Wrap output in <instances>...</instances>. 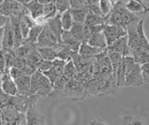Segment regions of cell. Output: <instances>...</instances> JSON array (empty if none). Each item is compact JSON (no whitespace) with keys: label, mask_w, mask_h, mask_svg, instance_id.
I'll return each mask as SVG.
<instances>
[{"label":"cell","mask_w":149,"mask_h":125,"mask_svg":"<svg viewBox=\"0 0 149 125\" xmlns=\"http://www.w3.org/2000/svg\"><path fill=\"white\" fill-rule=\"evenodd\" d=\"M26 13L29 12L25 6L15 0H4L0 5V14H3L9 18L12 16H22Z\"/></svg>","instance_id":"1"},{"label":"cell","mask_w":149,"mask_h":125,"mask_svg":"<svg viewBox=\"0 0 149 125\" xmlns=\"http://www.w3.org/2000/svg\"><path fill=\"white\" fill-rule=\"evenodd\" d=\"M38 95L33 94L32 99L29 104V106L25 112L26 115V122L28 125H43L46 124L45 117L41 113H39V111L36 109V103L38 98Z\"/></svg>","instance_id":"2"},{"label":"cell","mask_w":149,"mask_h":125,"mask_svg":"<svg viewBox=\"0 0 149 125\" xmlns=\"http://www.w3.org/2000/svg\"><path fill=\"white\" fill-rule=\"evenodd\" d=\"M102 32L104 34L107 46L114 43L116 40L122 38V36H127V29L120 25L116 24H105L104 26V29H102Z\"/></svg>","instance_id":"3"},{"label":"cell","mask_w":149,"mask_h":125,"mask_svg":"<svg viewBox=\"0 0 149 125\" xmlns=\"http://www.w3.org/2000/svg\"><path fill=\"white\" fill-rule=\"evenodd\" d=\"M60 42L58 41L56 36L53 34V32L49 29V27L45 24L43 30L40 33L38 39L36 42V47H53L58 48L60 46Z\"/></svg>","instance_id":"4"},{"label":"cell","mask_w":149,"mask_h":125,"mask_svg":"<svg viewBox=\"0 0 149 125\" xmlns=\"http://www.w3.org/2000/svg\"><path fill=\"white\" fill-rule=\"evenodd\" d=\"M144 84L142 67L141 64L138 63H135L132 70L129 72V74L126 76L125 78V87H142Z\"/></svg>","instance_id":"5"},{"label":"cell","mask_w":149,"mask_h":125,"mask_svg":"<svg viewBox=\"0 0 149 125\" xmlns=\"http://www.w3.org/2000/svg\"><path fill=\"white\" fill-rule=\"evenodd\" d=\"M67 62L64 61L63 59L60 58H56L55 60H53V66L50 69L47 71L42 72L46 77H48L49 80L53 83L58 80L60 77L63 76V69H64V66Z\"/></svg>","instance_id":"6"},{"label":"cell","mask_w":149,"mask_h":125,"mask_svg":"<svg viewBox=\"0 0 149 125\" xmlns=\"http://www.w3.org/2000/svg\"><path fill=\"white\" fill-rule=\"evenodd\" d=\"M107 52H115L120 53L122 56H128V55H132L130 53V49L129 47L128 43V36H122V38L116 40L114 43L106 47Z\"/></svg>","instance_id":"7"},{"label":"cell","mask_w":149,"mask_h":125,"mask_svg":"<svg viewBox=\"0 0 149 125\" xmlns=\"http://www.w3.org/2000/svg\"><path fill=\"white\" fill-rule=\"evenodd\" d=\"M0 87L1 89L9 95L18 94V88L15 80L10 76L8 72H4L0 77Z\"/></svg>","instance_id":"8"},{"label":"cell","mask_w":149,"mask_h":125,"mask_svg":"<svg viewBox=\"0 0 149 125\" xmlns=\"http://www.w3.org/2000/svg\"><path fill=\"white\" fill-rule=\"evenodd\" d=\"M12 49H14V34L10 18H9L6 25L4 26L2 38V50L4 52H7V50H10Z\"/></svg>","instance_id":"9"},{"label":"cell","mask_w":149,"mask_h":125,"mask_svg":"<svg viewBox=\"0 0 149 125\" xmlns=\"http://www.w3.org/2000/svg\"><path fill=\"white\" fill-rule=\"evenodd\" d=\"M53 92V84L48 77H46L43 73L41 72L39 80H38V86H37L36 95L38 96H49Z\"/></svg>","instance_id":"10"},{"label":"cell","mask_w":149,"mask_h":125,"mask_svg":"<svg viewBox=\"0 0 149 125\" xmlns=\"http://www.w3.org/2000/svg\"><path fill=\"white\" fill-rule=\"evenodd\" d=\"M47 25L49 27V29L53 32V34L56 36L58 41L62 43V35L63 33V27L61 21V13L58 12L54 17L50 18L47 21Z\"/></svg>","instance_id":"11"},{"label":"cell","mask_w":149,"mask_h":125,"mask_svg":"<svg viewBox=\"0 0 149 125\" xmlns=\"http://www.w3.org/2000/svg\"><path fill=\"white\" fill-rule=\"evenodd\" d=\"M15 82L18 88V94L31 95V76L23 75L15 78Z\"/></svg>","instance_id":"12"},{"label":"cell","mask_w":149,"mask_h":125,"mask_svg":"<svg viewBox=\"0 0 149 125\" xmlns=\"http://www.w3.org/2000/svg\"><path fill=\"white\" fill-rule=\"evenodd\" d=\"M25 8H27L28 12L31 15V17L35 21L38 19L39 17L43 16L44 5L41 4L38 0H30L27 4H25Z\"/></svg>","instance_id":"13"},{"label":"cell","mask_w":149,"mask_h":125,"mask_svg":"<svg viewBox=\"0 0 149 125\" xmlns=\"http://www.w3.org/2000/svg\"><path fill=\"white\" fill-rule=\"evenodd\" d=\"M138 24L130 25L127 28V36H128V43L130 49V53L133 50L138 48L140 46V38L137 30Z\"/></svg>","instance_id":"14"},{"label":"cell","mask_w":149,"mask_h":125,"mask_svg":"<svg viewBox=\"0 0 149 125\" xmlns=\"http://www.w3.org/2000/svg\"><path fill=\"white\" fill-rule=\"evenodd\" d=\"M62 43L68 46L74 52H78L79 47H80L82 42H80L77 38H74L70 30H63V33L62 35Z\"/></svg>","instance_id":"15"},{"label":"cell","mask_w":149,"mask_h":125,"mask_svg":"<svg viewBox=\"0 0 149 125\" xmlns=\"http://www.w3.org/2000/svg\"><path fill=\"white\" fill-rule=\"evenodd\" d=\"M106 49V48H105ZM105 49L97 48L94 46H91L87 42H82L78 50V53L85 57H95L98 54H100L102 52H104Z\"/></svg>","instance_id":"16"},{"label":"cell","mask_w":149,"mask_h":125,"mask_svg":"<svg viewBox=\"0 0 149 125\" xmlns=\"http://www.w3.org/2000/svg\"><path fill=\"white\" fill-rule=\"evenodd\" d=\"M126 8L134 13H149V4H143L137 0H130L126 4Z\"/></svg>","instance_id":"17"},{"label":"cell","mask_w":149,"mask_h":125,"mask_svg":"<svg viewBox=\"0 0 149 125\" xmlns=\"http://www.w3.org/2000/svg\"><path fill=\"white\" fill-rule=\"evenodd\" d=\"M87 43H88L91 46H94V47H97V48L105 49L107 47L106 39H105L104 34L102 31L97 32V33H95L94 35H92L87 41Z\"/></svg>","instance_id":"18"},{"label":"cell","mask_w":149,"mask_h":125,"mask_svg":"<svg viewBox=\"0 0 149 125\" xmlns=\"http://www.w3.org/2000/svg\"><path fill=\"white\" fill-rule=\"evenodd\" d=\"M43 27L44 25H41V24H36L34 26L32 27L29 31V34H28V36L27 38L23 41V43L24 42H28V43H32V44H35L36 45V42H37V39H38V36L40 35V33L43 30ZM22 43V44H23Z\"/></svg>","instance_id":"19"},{"label":"cell","mask_w":149,"mask_h":125,"mask_svg":"<svg viewBox=\"0 0 149 125\" xmlns=\"http://www.w3.org/2000/svg\"><path fill=\"white\" fill-rule=\"evenodd\" d=\"M108 56L111 61L112 64V70H113V77L116 78V73L121 64V62L123 60V56L118 52H108Z\"/></svg>","instance_id":"20"},{"label":"cell","mask_w":149,"mask_h":125,"mask_svg":"<svg viewBox=\"0 0 149 125\" xmlns=\"http://www.w3.org/2000/svg\"><path fill=\"white\" fill-rule=\"evenodd\" d=\"M42 59L53 61L57 58V48L53 47H36Z\"/></svg>","instance_id":"21"},{"label":"cell","mask_w":149,"mask_h":125,"mask_svg":"<svg viewBox=\"0 0 149 125\" xmlns=\"http://www.w3.org/2000/svg\"><path fill=\"white\" fill-rule=\"evenodd\" d=\"M84 24L88 25H99V24H105V17L98 15L94 12H91L88 10L86 20Z\"/></svg>","instance_id":"22"},{"label":"cell","mask_w":149,"mask_h":125,"mask_svg":"<svg viewBox=\"0 0 149 125\" xmlns=\"http://www.w3.org/2000/svg\"><path fill=\"white\" fill-rule=\"evenodd\" d=\"M74 52V50H72L68 46L61 43L60 46L57 48V58L63 59L64 61L68 62L70 60H72Z\"/></svg>","instance_id":"23"},{"label":"cell","mask_w":149,"mask_h":125,"mask_svg":"<svg viewBox=\"0 0 149 125\" xmlns=\"http://www.w3.org/2000/svg\"><path fill=\"white\" fill-rule=\"evenodd\" d=\"M88 12V7L79 8H71V13L74 22H85L87 14Z\"/></svg>","instance_id":"24"},{"label":"cell","mask_w":149,"mask_h":125,"mask_svg":"<svg viewBox=\"0 0 149 125\" xmlns=\"http://www.w3.org/2000/svg\"><path fill=\"white\" fill-rule=\"evenodd\" d=\"M70 32H71L74 38H77L80 42L84 41V22H74Z\"/></svg>","instance_id":"25"},{"label":"cell","mask_w":149,"mask_h":125,"mask_svg":"<svg viewBox=\"0 0 149 125\" xmlns=\"http://www.w3.org/2000/svg\"><path fill=\"white\" fill-rule=\"evenodd\" d=\"M61 21L63 27V30H70L74 24V20L71 13V8L61 13Z\"/></svg>","instance_id":"26"},{"label":"cell","mask_w":149,"mask_h":125,"mask_svg":"<svg viewBox=\"0 0 149 125\" xmlns=\"http://www.w3.org/2000/svg\"><path fill=\"white\" fill-rule=\"evenodd\" d=\"M42 61V57L40 53L37 50V48H36L33 52L30 53V55L26 58V62L28 64H30L33 67H35L37 69V66L40 64V62Z\"/></svg>","instance_id":"27"},{"label":"cell","mask_w":149,"mask_h":125,"mask_svg":"<svg viewBox=\"0 0 149 125\" xmlns=\"http://www.w3.org/2000/svg\"><path fill=\"white\" fill-rule=\"evenodd\" d=\"M77 74V69L74 66L73 60L68 61L64 66L63 69V76H65L67 78H74Z\"/></svg>","instance_id":"28"},{"label":"cell","mask_w":149,"mask_h":125,"mask_svg":"<svg viewBox=\"0 0 149 125\" xmlns=\"http://www.w3.org/2000/svg\"><path fill=\"white\" fill-rule=\"evenodd\" d=\"M58 13L57 8H56L55 3H48L44 5V10H43V17L46 20V22L48 21L50 18L54 17Z\"/></svg>","instance_id":"29"},{"label":"cell","mask_w":149,"mask_h":125,"mask_svg":"<svg viewBox=\"0 0 149 125\" xmlns=\"http://www.w3.org/2000/svg\"><path fill=\"white\" fill-rule=\"evenodd\" d=\"M121 119H122L123 123L125 124H133V125L146 124V120L140 119L139 117H136V116H123Z\"/></svg>","instance_id":"30"},{"label":"cell","mask_w":149,"mask_h":125,"mask_svg":"<svg viewBox=\"0 0 149 125\" xmlns=\"http://www.w3.org/2000/svg\"><path fill=\"white\" fill-rule=\"evenodd\" d=\"M12 95L6 94L0 87V108H6L8 105L11 104Z\"/></svg>","instance_id":"31"},{"label":"cell","mask_w":149,"mask_h":125,"mask_svg":"<svg viewBox=\"0 0 149 125\" xmlns=\"http://www.w3.org/2000/svg\"><path fill=\"white\" fill-rule=\"evenodd\" d=\"M55 5L58 12L60 13H63V11L71 8H70V0H56Z\"/></svg>","instance_id":"32"},{"label":"cell","mask_w":149,"mask_h":125,"mask_svg":"<svg viewBox=\"0 0 149 125\" xmlns=\"http://www.w3.org/2000/svg\"><path fill=\"white\" fill-rule=\"evenodd\" d=\"M53 66V61H49V60H44L42 59V61L37 66V70H39L41 72H44L50 69Z\"/></svg>","instance_id":"33"},{"label":"cell","mask_w":149,"mask_h":125,"mask_svg":"<svg viewBox=\"0 0 149 125\" xmlns=\"http://www.w3.org/2000/svg\"><path fill=\"white\" fill-rule=\"evenodd\" d=\"M141 67H142V73H143L144 83L149 85V63L141 64Z\"/></svg>","instance_id":"34"},{"label":"cell","mask_w":149,"mask_h":125,"mask_svg":"<svg viewBox=\"0 0 149 125\" xmlns=\"http://www.w3.org/2000/svg\"><path fill=\"white\" fill-rule=\"evenodd\" d=\"M8 72L10 74V76L14 78V80L19 78V77H22L23 75H25L24 72H23V70H22V68H19V67H10Z\"/></svg>","instance_id":"35"},{"label":"cell","mask_w":149,"mask_h":125,"mask_svg":"<svg viewBox=\"0 0 149 125\" xmlns=\"http://www.w3.org/2000/svg\"><path fill=\"white\" fill-rule=\"evenodd\" d=\"M87 6V0H70V8H79Z\"/></svg>","instance_id":"36"},{"label":"cell","mask_w":149,"mask_h":125,"mask_svg":"<svg viewBox=\"0 0 149 125\" xmlns=\"http://www.w3.org/2000/svg\"><path fill=\"white\" fill-rule=\"evenodd\" d=\"M0 70L3 73L6 71V59H5V53L2 49H0Z\"/></svg>","instance_id":"37"},{"label":"cell","mask_w":149,"mask_h":125,"mask_svg":"<svg viewBox=\"0 0 149 125\" xmlns=\"http://www.w3.org/2000/svg\"><path fill=\"white\" fill-rule=\"evenodd\" d=\"M8 20H9V17L5 16L3 14H0V28H2V27L6 25Z\"/></svg>","instance_id":"38"},{"label":"cell","mask_w":149,"mask_h":125,"mask_svg":"<svg viewBox=\"0 0 149 125\" xmlns=\"http://www.w3.org/2000/svg\"><path fill=\"white\" fill-rule=\"evenodd\" d=\"M88 6H97L100 5V0H87Z\"/></svg>","instance_id":"39"},{"label":"cell","mask_w":149,"mask_h":125,"mask_svg":"<svg viewBox=\"0 0 149 125\" xmlns=\"http://www.w3.org/2000/svg\"><path fill=\"white\" fill-rule=\"evenodd\" d=\"M38 1L43 4V5H45V4H48V3H55L56 0H38Z\"/></svg>","instance_id":"40"},{"label":"cell","mask_w":149,"mask_h":125,"mask_svg":"<svg viewBox=\"0 0 149 125\" xmlns=\"http://www.w3.org/2000/svg\"><path fill=\"white\" fill-rule=\"evenodd\" d=\"M3 31L4 27L0 28V49H2V38H3Z\"/></svg>","instance_id":"41"},{"label":"cell","mask_w":149,"mask_h":125,"mask_svg":"<svg viewBox=\"0 0 149 125\" xmlns=\"http://www.w3.org/2000/svg\"><path fill=\"white\" fill-rule=\"evenodd\" d=\"M15 1H17V2H19V3L22 4V5H25V4H27L28 2L30 1V0H15Z\"/></svg>","instance_id":"42"},{"label":"cell","mask_w":149,"mask_h":125,"mask_svg":"<svg viewBox=\"0 0 149 125\" xmlns=\"http://www.w3.org/2000/svg\"><path fill=\"white\" fill-rule=\"evenodd\" d=\"M137 1L141 2V3H143V4H146V1H143V0H137Z\"/></svg>","instance_id":"43"},{"label":"cell","mask_w":149,"mask_h":125,"mask_svg":"<svg viewBox=\"0 0 149 125\" xmlns=\"http://www.w3.org/2000/svg\"><path fill=\"white\" fill-rule=\"evenodd\" d=\"M2 74H3V72H2L1 70H0V77H1V76H2Z\"/></svg>","instance_id":"44"},{"label":"cell","mask_w":149,"mask_h":125,"mask_svg":"<svg viewBox=\"0 0 149 125\" xmlns=\"http://www.w3.org/2000/svg\"><path fill=\"white\" fill-rule=\"evenodd\" d=\"M112 2H113V3L115 4V3H116V0H112Z\"/></svg>","instance_id":"45"}]
</instances>
